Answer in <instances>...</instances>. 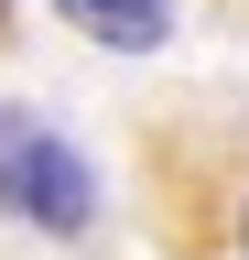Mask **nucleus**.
<instances>
[{
  "instance_id": "nucleus-1",
  "label": "nucleus",
  "mask_w": 249,
  "mask_h": 260,
  "mask_svg": "<svg viewBox=\"0 0 249 260\" xmlns=\"http://www.w3.org/2000/svg\"><path fill=\"white\" fill-rule=\"evenodd\" d=\"M0 217L54 228V239H87V228H98V174H87V152L54 119H33V109H0Z\"/></svg>"
},
{
  "instance_id": "nucleus-2",
  "label": "nucleus",
  "mask_w": 249,
  "mask_h": 260,
  "mask_svg": "<svg viewBox=\"0 0 249 260\" xmlns=\"http://www.w3.org/2000/svg\"><path fill=\"white\" fill-rule=\"evenodd\" d=\"M76 32H98V44H119V54H152L173 32V0H54Z\"/></svg>"
},
{
  "instance_id": "nucleus-3",
  "label": "nucleus",
  "mask_w": 249,
  "mask_h": 260,
  "mask_svg": "<svg viewBox=\"0 0 249 260\" xmlns=\"http://www.w3.org/2000/svg\"><path fill=\"white\" fill-rule=\"evenodd\" d=\"M238 249H249V206H238Z\"/></svg>"
},
{
  "instance_id": "nucleus-4",
  "label": "nucleus",
  "mask_w": 249,
  "mask_h": 260,
  "mask_svg": "<svg viewBox=\"0 0 249 260\" xmlns=\"http://www.w3.org/2000/svg\"><path fill=\"white\" fill-rule=\"evenodd\" d=\"M0 11H11V0H0Z\"/></svg>"
}]
</instances>
